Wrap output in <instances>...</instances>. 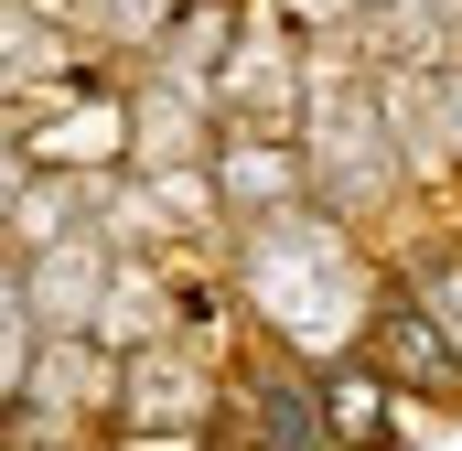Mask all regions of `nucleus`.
<instances>
[{"mask_svg":"<svg viewBox=\"0 0 462 451\" xmlns=\"http://www.w3.org/2000/svg\"><path fill=\"white\" fill-rule=\"evenodd\" d=\"M22 365H32V301H22V269H0V409H11Z\"/></svg>","mask_w":462,"mask_h":451,"instance_id":"nucleus-4","label":"nucleus"},{"mask_svg":"<svg viewBox=\"0 0 462 451\" xmlns=\"http://www.w3.org/2000/svg\"><path fill=\"white\" fill-rule=\"evenodd\" d=\"M420 312H430V334L462 354V236H441V247H409V280H398Z\"/></svg>","mask_w":462,"mask_h":451,"instance_id":"nucleus-3","label":"nucleus"},{"mask_svg":"<svg viewBox=\"0 0 462 451\" xmlns=\"http://www.w3.org/2000/svg\"><path fill=\"white\" fill-rule=\"evenodd\" d=\"M365 344H376L387 365H409V376H420V398H441V409H462V354H452L441 334H430V312H420L409 290H387V301H376V323H365Z\"/></svg>","mask_w":462,"mask_h":451,"instance_id":"nucleus-2","label":"nucleus"},{"mask_svg":"<svg viewBox=\"0 0 462 451\" xmlns=\"http://www.w3.org/2000/svg\"><path fill=\"white\" fill-rule=\"evenodd\" d=\"M247 419H258V451H334V419H323V376L301 354H247Z\"/></svg>","mask_w":462,"mask_h":451,"instance_id":"nucleus-1","label":"nucleus"}]
</instances>
